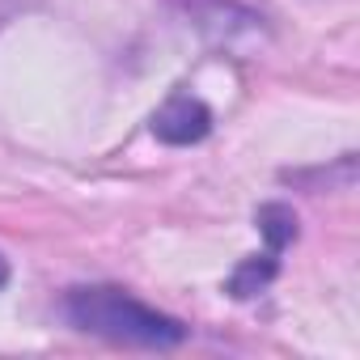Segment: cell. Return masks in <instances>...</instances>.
I'll list each match as a JSON object with an SVG mask.
<instances>
[{
	"label": "cell",
	"mask_w": 360,
	"mask_h": 360,
	"mask_svg": "<svg viewBox=\"0 0 360 360\" xmlns=\"http://www.w3.org/2000/svg\"><path fill=\"white\" fill-rule=\"evenodd\" d=\"M64 314L72 326L89 330V335H102L110 343H131V347H178L187 339V326L136 301L131 292L123 288H110V284H89V288H72L64 297Z\"/></svg>",
	"instance_id": "obj_1"
},
{
	"label": "cell",
	"mask_w": 360,
	"mask_h": 360,
	"mask_svg": "<svg viewBox=\"0 0 360 360\" xmlns=\"http://www.w3.org/2000/svg\"><path fill=\"white\" fill-rule=\"evenodd\" d=\"M208 131H212V110L191 94H174L153 115V136L161 144H200Z\"/></svg>",
	"instance_id": "obj_2"
},
{
	"label": "cell",
	"mask_w": 360,
	"mask_h": 360,
	"mask_svg": "<svg viewBox=\"0 0 360 360\" xmlns=\"http://www.w3.org/2000/svg\"><path fill=\"white\" fill-rule=\"evenodd\" d=\"M276 271H280V263H276L271 250H267V255H250V259H242L238 271L229 276V297H238V301L259 297V292L276 280Z\"/></svg>",
	"instance_id": "obj_3"
},
{
	"label": "cell",
	"mask_w": 360,
	"mask_h": 360,
	"mask_svg": "<svg viewBox=\"0 0 360 360\" xmlns=\"http://www.w3.org/2000/svg\"><path fill=\"white\" fill-rule=\"evenodd\" d=\"M255 221H259V229H263L271 255H280V250L297 238V212H292L288 204H263Z\"/></svg>",
	"instance_id": "obj_4"
},
{
	"label": "cell",
	"mask_w": 360,
	"mask_h": 360,
	"mask_svg": "<svg viewBox=\"0 0 360 360\" xmlns=\"http://www.w3.org/2000/svg\"><path fill=\"white\" fill-rule=\"evenodd\" d=\"M9 284V263H5V255H0V288Z\"/></svg>",
	"instance_id": "obj_5"
}]
</instances>
